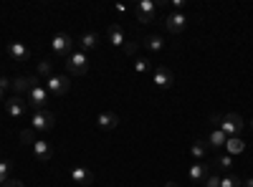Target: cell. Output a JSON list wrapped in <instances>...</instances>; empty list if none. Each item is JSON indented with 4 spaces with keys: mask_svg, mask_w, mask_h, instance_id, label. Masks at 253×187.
Instances as JSON below:
<instances>
[{
    "mask_svg": "<svg viewBox=\"0 0 253 187\" xmlns=\"http://www.w3.org/2000/svg\"><path fill=\"white\" fill-rule=\"evenodd\" d=\"M218 129L230 139V137H241V132L246 129V121L241 114H220V124Z\"/></svg>",
    "mask_w": 253,
    "mask_h": 187,
    "instance_id": "obj_1",
    "label": "cell"
},
{
    "mask_svg": "<svg viewBox=\"0 0 253 187\" xmlns=\"http://www.w3.org/2000/svg\"><path fill=\"white\" fill-rule=\"evenodd\" d=\"M51 51H53V56H58V58L66 61V58L74 53V40H71V36H69V33H56V36L51 38Z\"/></svg>",
    "mask_w": 253,
    "mask_h": 187,
    "instance_id": "obj_2",
    "label": "cell"
},
{
    "mask_svg": "<svg viewBox=\"0 0 253 187\" xmlns=\"http://www.w3.org/2000/svg\"><path fill=\"white\" fill-rule=\"evenodd\" d=\"M69 89H71V81H69L66 74H53L51 78H46V91H48L51 96H56V99L66 96Z\"/></svg>",
    "mask_w": 253,
    "mask_h": 187,
    "instance_id": "obj_3",
    "label": "cell"
},
{
    "mask_svg": "<svg viewBox=\"0 0 253 187\" xmlns=\"http://www.w3.org/2000/svg\"><path fill=\"white\" fill-rule=\"evenodd\" d=\"M63 64H66V71L71 76H84V74L89 71V58H86V53H84V51H74L66 61H63Z\"/></svg>",
    "mask_w": 253,
    "mask_h": 187,
    "instance_id": "obj_4",
    "label": "cell"
},
{
    "mask_svg": "<svg viewBox=\"0 0 253 187\" xmlns=\"http://www.w3.org/2000/svg\"><path fill=\"white\" fill-rule=\"evenodd\" d=\"M31 127H33L36 132H51V129L56 127V116H53V112H48V109L33 112V114H31Z\"/></svg>",
    "mask_w": 253,
    "mask_h": 187,
    "instance_id": "obj_5",
    "label": "cell"
},
{
    "mask_svg": "<svg viewBox=\"0 0 253 187\" xmlns=\"http://www.w3.org/2000/svg\"><path fill=\"white\" fill-rule=\"evenodd\" d=\"M165 28H167V33H182L185 31V26H187V15L185 13H180V10H172V13H167L165 15Z\"/></svg>",
    "mask_w": 253,
    "mask_h": 187,
    "instance_id": "obj_6",
    "label": "cell"
},
{
    "mask_svg": "<svg viewBox=\"0 0 253 187\" xmlns=\"http://www.w3.org/2000/svg\"><path fill=\"white\" fill-rule=\"evenodd\" d=\"M38 86V76L36 74H28V76H18V78H13V91H15V96H28L33 89Z\"/></svg>",
    "mask_w": 253,
    "mask_h": 187,
    "instance_id": "obj_7",
    "label": "cell"
},
{
    "mask_svg": "<svg viewBox=\"0 0 253 187\" xmlns=\"http://www.w3.org/2000/svg\"><path fill=\"white\" fill-rule=\"evenodd\" d=\"M26 101H28V109H33V112H41V109H46V101H48V91H46V86H36L28 96H26Z\"/></svg>",
    "mask_w": 253,
    "mask_h": 187,
    "instance_id": "obj_8",
    "label": "cell"
},
{
    "mask_svg": "<svg viewBox=\"0 0 253 187\" xmlns=\"http://www.w3.org/2000/svg\"><path fill=\"white\" fill-rule=\"evenodd\" d=\"M134 10H137V20H139V23H152L155 15H157V3H155V0H139Z\"/></svg>",
    "mask_w": 253,
    "mask_h": 187,
    "instance_id": "obj_9",
    "label": "cell"
},
{
    "mask_svg": "<svg viewBox=\"0 0 253 187\" xmlns=\"http://www.w3.org/2000/svg\"><path fill=\"white\" fill-rule=\"evenodd\" d=\"M152 84L165 91V89H170V86L175 84V76H172V71L167 69V66H157V69L152 71Z\"/></svg>",
    "mask_w": 253,
    "mask_h": 187,
    "instance_id": "obj_10",
    "label": "cell"
},
{
    "mask_svg": "<svg viewBox=\"0 0 253 187\" xmlns=\"http://www.w3.org/2000/svg\"><path fill=\"white\" fill-rule=\"evenodd\" d=\"M69 177H71V182H76V185H81V187L94 185V172H91L89 167H84V164H74L71 172H69Z\"/></svg>",
    "mask_w": 253,
    "mask_h": 187,
    "instance_id": "obj_11",
    "label": "cell"
},
{
    "mask_svg": "<svg viewBox=\"0 0 253 187\" xmlns=\"http://www.w3.org/2000/svg\"><path fill=\"white\" fill-rule=\"evenodd\" d=\"M26 109H28V101H26L23 96H10V99H5V112H8L10 119L23 116Z\"/></svg>",
    "mask_w": 253,
    "mask_h": 187,
    "instance_id": "obj_12",
    "label": "cell"
},
{
    "mask_svg": "<svg viewBox=\"0 0 253 187\" xmlns=\"http://www.w3.org/2000/svg\"><path fill=\"white\" fill-rule=\"evenodd\" d=\"M96 127H99L101 132H114V129L119 127V116H117L114 112H101V114L96 116Z\"/></svg>",
    "mask_w": 253,
    "mask_h": 187,
    "instance_id": "obj_13",
    "label": "cell"
},
{
    "mask_svg": "<svg viewBox=\"0 0 253 187\" xmlns=\"http://www.w3.org/2000/svg\"><path fill=\"white\" fill-rule=\"evenodd\" d=\"M33 157H36L38 162H51L53 147H51L46 139H36V142H33Z\"/></svg>",
    "mask_w": 253,
    "mask_h": 187,
    "instance_id": "obj_14",
    "label": "cell"
},
{
    "mask_svg": "<svg viewBox=\"0 0 253 187\" xmlns=\"http://www.w3.org/2000/svg\"><path fill=\"white\" fill-rule=\"evenodd\" d=\"M8 58L10 61H28L31 58V51L23 46V43H18V40H13V43H8Z\"/></svg>",
    "mask_w": 253,
    "mask_h": 187,
    "instance_id": "obj_15",
    "label": "cell"
},
{
    "mask_svg": "<svg viewBox=\"0 0 253 187\" xmlns=\"http://www.w3.org/2000/svg\"><path fill=\"white\" fill-rule=\"evenodd\" d=\"M107 40H109L112 46H117V48H122V46L126 43V36H124V31H122L119 23H114V26L107 28Z\"/></svg>",
    "mask_w": 253,
    "mask_h": 187,
    "instance_id": "obj_16",
    "label": "cell"
},
{
    "mask_svg": "<svg viewBox=\"0 0 253 187\" xmlns=\"http://www.w3.org/2000/svg\"><path fill=\"white\" fill-rule=\"evenodd\" d=\"M208 175H210V172H208V167H205L203 162L190 164V170H187V180H190V182H200V185H203V180H205Z\"/></svg>",
    "mask_w": 253,
    "mask_h": 187,
    "instance_id": "obj_17",
    "label": "cell"
},
{
    "mask_svg": "<svg viewBox=\"0 0 253 187\" xmlns=\"http://www.w3.org/2000/svg\"><path fill=\"white\" fill-rule=\"evenodd\" d=\"M208 142L205 139H198V142H193V144H190V157H193L195 162H203L205 157H208Z\"/></svg>",
    "mask_w": 253,
    "mask_h": 187,
    "instance_id": "obj_18",
    "label": "cell"
},
{
    "mask_svg": "<svg viewBox=\"0 0 253 187\" xmlns=\"http://www.w3.org/2000/svg\"><path fill=\"white\" fill-rule=\"evenodd\" d=\"M208 147H213V150H220V147H225V142H228V137L220 132V129H213V132H210L208 134Z\"/></svg>",
    "mask_w": 253,
    "mask_h": 187,
    "instance_id": "obj_19",
    "label": "cell"
},
{
    "mask_svg": "<svg viewBox=\"0 0 253 187\" xmlns=\"http://www.w3.org/2000/svg\"><path fill=\"white\" fill-rule=\"evenodd\" d=\"M96 46H99V33L91 31V33H84V36H81V51H84V53L94 51Z\"/></svg>",
    "mask_w": 253,
    "mask_h": 187,
    "instance_id": "obj_20",
    "label": "cell"
},
{
    "mask_svg": "<svg viewBox=\"0 0 253 187\" xmlns=\"http://www.w3.org/2000/svg\"><path fill=\"white\" fill-rule=\"evenodd\" d=\"M144 48L150 51V53H160V51L165 48L162 36H147V38H144Z\"/></svg>",
    "mask_w": 253,
    "mask_h": 187,
    "instance_id": "obj_21",
    "label": "cell"
},
{
    "mask_svg": "<svg viewBox=\"0 0 253 187\" xmlns=\"http://www.w3.org/2000/svg\"><path fill=\"white\" fill-rule=\"evenodd\" d=\"M152 71V64L147 61L144 56H137L134 58V74H139V76H144V74H150Z\"/></svg>",
    "mask_w": 253,
    "mask_h": 187,
    "instance_id": "obj_22",
    "label": "cell"
},
{
    "mask_svg": "<svg viewBox=\"0 0 253 187\" xmlns=\"http://www.w3.org/2000/svg\"><path fill=\"white\" fill-rule=\"evenodd\" d=\"M225 147H228V154H241L246 144H243V139H241V137H230V139L225 142Z\"/></svg>",
    "mask_w": 253,
    "mask_h": 187,
    "instance_id": "obj_23",
    "label": "cell"
},
{
    "mask_svg": "<svg viewBox=\"0 0 253 187\" xmlns=\"http://www.w3.org/2000/svg\"><path fill=\"white\" fill-rule=\"evenodd\" d=\"M10 167H13V164L8 159H0V187L10 180Z\"/></svg>",
    "mask_w": 253,
    "mask_h": 187,
    "instance_id": "obj_24",
    "label": "cell"
},
{
    "mask_svg": "<svg viewBox=\"0 0 253 187\" xmlns=\"http://www.w3.org/2000/svg\"><path fill=\"white\" fill-rule=\"evenodd\" d=\"M36 76H46V78H51V76H53V64H51V61H41L38 69H36Z\"/></svg>",
    "mask_w": 253,
    "mask_h": 187,
    "instance_id": "obj_25",
    "label": "cell"
},
{
    "mask_svg": "<svg viewBox=\"0 0 253 187\" xmlns=\"http://www.w3.org/2000/svg\"><path fill=\"white\" fill-rule=\"evenodd\" d=\"M20 142H23V144H31V147H33V142H36V129H33V127H26L23 132H20Z\"/></svg>",
    "mask_w": 253,
    "mask_h": 187,
    "instance_id": "obj_26",
    "label": "cell"
},
{
    "mask_svg": "<svg viewBox=\"0 0 253 187\" xmlns=\"http://www.w3.org/2000/svg\"><path fill=\"white\" fill-rule=\"evenodd\" d=\"M220 187H241V177L225 175V177H220Z\"/></svg>",
    "mask_w": 253,
    "mask_h": 187,
    "instance_id": "obj_27",
    "label": "cell"
},
{
    "mask_svg": "<svg viewBox=\"0 0 253 187\" xmlns=\"http://www.w3.org/2000/svg\"><path fill=\"white\" fill-rule=\"evenodd\" d=\"M230 164H233V159H230V154H220L218 159H215V167H220V170H230Z\"/></svg>",
    "mask_w": 253,
    "mask_h": 187,
    "instance_id": "obj_28",
    "label": "cell"
},
{
    "mask_svg": "<svg viewBox=\"0 0 253 187\" xmlns=\"http://www.w3.org/2000/svg\"><path fill=\"white\" fill-rule=\"evenodd\" d=\"M203 187H220V177L210 172V175H208V177L203 180Z\"/></svg>",
    "mask_w": 253,
    "mask_h": 187,
    "instance_id": "obj_29",
    "label": "cell"
},
{
    "mask_svg": "<svg viewBox=\"0 0 253 187\" xmlns=\"http://www.w3.org/2000/svg\"><path fill=\"white\" fill-rule=\"evenodd\" d=\"M137 48H139V46H137V43H132V40H129V43H124V46H122V51H124L126 56H134V53H137Z\"/></svg>",
    "mask_w": 253,
    "mask_h": 187,
    "instance_id": "obj_30",
    "label": "cell"
},
{
    "mask_svg": "<svg viewBox=\"0 0 253 187\" xmlns=\"http://www.w3.org/2000/svg\"><path fill=\"white\" fill-rule=\"evenodd\" d=\"M0 86H3V89L8 91V89H13V81H10V78H5V76H0Z\"/></svg>",
    "mask_w": 253,
    "mask_h": 187,
    "instance_id": "obj_31",
    "label": "cell"
},
{
    "mask_svg": "<svg viewBox=\"0 0 253 187\" xmlns=\"http://www.w3.org/2000/svg\"><path fill=\"white\" fill-rule=\"evenodd\" d=\"M3 187H23V182H20V180H8Z\"/></svg>",
    "mask_w": 253,
    "mask_h": 187,
    "instance_id": "obj_32",
    "label": "cell"
},
{
    "mask_svg": "<svg viewBox=\"0 0 253 187\" xmlns=\"http://www.w3.org/2000/svg\"><path fill=\"white\" fill-rule=\"evenodd\" d=\"M241 187H253V177H248V180H241Z\"/></svg>",
    "mask_w": 253,
    "mask_h": 187,
    "instance_id": "obj_33",
    "label": "cell"
},
{
    "mask_svg": "<svg viewBox=\"0 0 253 187\" xmlns=\"http://www.w3.org/2000/svg\"><path fill=\"white\" fill-rule=\"evenodd\" d=\"M162 187H180L177 182H167V185H162Z\"/></svg>",
    "mask_w": 253,
    "mask_h": 187,
    "instance_id": "obj_34",
    "label": "cell"
},
{
    "mask_svg": "<svg viewBox=\"0 0 253 187\" xmlns=\"http://www.w3.org/2000/svg\"><path fill=\"white\" fill-rule=\"evenodd\" d=\"M3 96H5V89H3V86H0V99H3Z\"/></svg>",
    "mask_w": 253,
    "mask_h": 187,
    "instance_id": "obj_35",
    "label": "cell"
},
{
    "mask_svg": "<svg viewBox=\"0 0 253 187\" xmlns=\"http://www.w3.org/2000/svg\"><path fill=\"white\" fill-rule=\"evenodd\" d=\"M248 129H253V119H251V121H248Z\"/></svg>",
    "mask_w": 253,
    "mask_h": 187,
    "instance_id": "obj_36",
    "label": "cell"
}]
</instances>
